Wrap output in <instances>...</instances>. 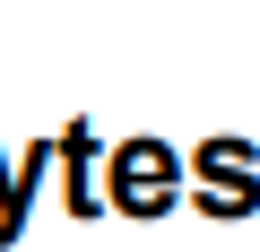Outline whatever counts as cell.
<instances>
[{"label": "cell", "instance_id": "cell-1", "mask_svg": "<svg viewBox=\"0 0 260 252\" xmlns=\"http://www.w3.org/2000/svg\"><path fill=\"white\" fill-rule=\"evenodd\" d=\"M113 200H121L130 217H156V209L174 200V157H165L156 139H130V148L113 157Z\"/></svg>", "mask_w": 260, "mask_h": 252}]
</instances>
